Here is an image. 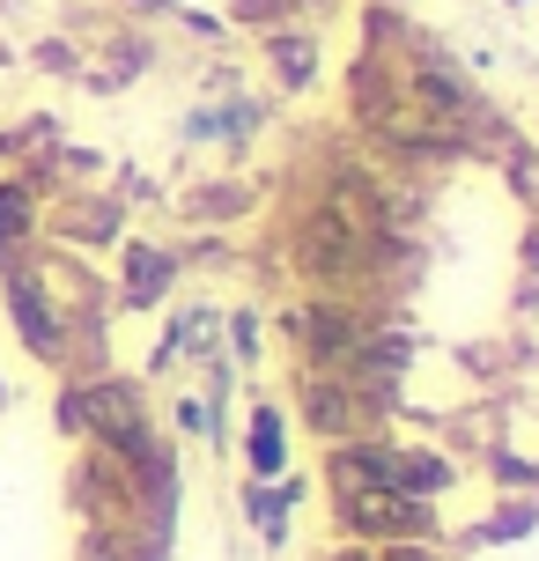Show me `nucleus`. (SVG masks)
Listing matches in <instances>:
<instances>
[{"label": "nucleus", "instance_id": "obj_1", "mask_svg": "<svg viewBox=\"0 0 539 561\" xmlns=\"http://www.w3.org/2000/svg\"><path fill=\"white\" fill-rule=\"evenodd\" d=\"M282 333L296 340L303 369H347L369 340V318L355 304H341V296H296L288 318H282Z\"/></svg>", "mask_w": 539, "mask_h": 561}, {"label": "nucleus", "instance_id": "obj_2", "mask_svg": "<svg viewBox=\"0 0 539 561\" xmlns=\"http://www.w3.org/2000/svg\"><path fill=\"white\" fill-rule=\"evenodd\" d=\"M8 280V325H15V340H23L37 363H67V347H74V318H67V304L53 296V280L37 274V259H23Z\"/></svg>", "mask_w": 539, "mask_h": 561}, {"label": "nucleus", "instance_id": "obj_3", "mask_svg": "<svg viewBox=\"0 0 539 561\" xmlns=\"http://www.w3.org/2000/svg\"><path fill=\"white\" fill-rule=\"evenodd\" d=\"M288 399H296V414L311 421V436H325V444H355V436H369V399L355 392L347 369H303L296 363Z\"/></svg>", "mask_w": 539, "mask_h": 561}, {"label": "nucleus", "instance_id": "obj_4", "mask_svg": "<svg viewBox=\"0 0 539 561\" xmlns=\"http://www.w3.org/2000/svg\"><path fill=\"white\" fill-rule=\"evenodd\" d=\"M341 525L355 539H428L436 533V503L399 495V488H355V495H341Z\"/></svg>", "mask_w": 539, "mask_h": 561}, {"label": "nucleus", "instance_id": "obj_5", "mask_svg": "<svg viewBox=\"0 0 539 561\" xmlns=\"http://www.w3.org/2000/svg\"><path fill=\"white\" fill-rule=\"evenodd\" d=\"M177 266H185V259H177L171 244H148V237H134V244L118 252V304H126V310H156V304H171Z\"/></svg>", "mask_w": 539, "mask_h": 561}, {"label": "nucleus", "instance_id": "obj_6", "mask_svg": "<svg viewBox=\"0 0 539 561\" xmlns=\"http://www.w3.org/2000/svg\"><path fill=\"white\" fill-rule=\"evenodd\" d=\"M37 193H45V178H37V170H23V178H0V274H15V266L30 259Z\"/></svg>", "mask_w": 539, "mask_h": 561}, {"label": "nucleus", "instance_id": "obj_7", "mask_svg": "<svg viewBox=\"0 0 539 561\" xmlns=\"http://www.w3.org/2000/svg\"><path fill=\"white\" fill-rule=\"evenodd\" d=\"M259 53H266V67H274V82L282 89H311L318 82V30L311 23H282L259 37Z\"/></svg>", "mask_w": 539, "mask_h": 561}, {"label": "nucleus", "instance_id": "obj_8", "mask_svg": "<svg viewBox=\"0 0 539 561\" xmlns=\"http://www.w3.org/2000/svg\"><path fill=\"white\" fill-rule=\"evenodd\" d=\"M244 473L252 480H282L288 473V414L274 399H259L244 421Z\"/></svg>", "mask_w": 539, "mask_h": 561}, {"label": "nucleus", "instance_id": "obj_9", "mask_svg": "<svg viewBox=\"0 0 539 561\" xmlns=\"http://www.w3.org/2000/svg\"><path fill=\"white\" fill-rule=\"evenodd\" d=\"M118 229H126V199H112V193H74L59 207V237L67 244H118Z\"/></svg>", "mask_w": 539, "mask_h": 561}, {"label": "nucleus", "instance_id": "obj_10", "mask_svg": "<svg viewBox=\"0 0 539 561\" xmlns=\"http://www.w3.org/2000/svg\"><path fill=\"white\" fill-rule=\"evenodd\" d=\"M296 503H303V480H296V473L244 480V517L266 533V547H282V539H288V510H296Z\"/></svg>", "mask_w": 539, "mask_h": 561}, {"label": "nucleus", "instance_id": "obj_11", "mask_svg": "<svg viewBox=\"0 0 539 561\" xmlns=\"http://www.w3.org/2000/svg\"><path fill=\"white\" fill-rule=\"evenodd\" d=\"M222 23H229V30H252V37H266V30H282V23H303V8H296V0H229Z\"/></svg>", "mask_w": 539, "mask_h": 561}, {"label": "nucleus", "instance_id": "obj_12", "mask_svg": "<svg viewBox=\"0 0 539 561\" xmlns=\"http://www.w3.org/2000/svg\"><path fill=\"white\" fill-rule=\"evenodd\" d=\"M252 207V185H193L185 193V215L193 222H229V215H244Z\"/></svg>", "mask_w": 539, "mask_h": 561}, {"label": "nucleus", "instance_id": "obj_13", "mask_svg": "<svg viewBox=\"0 0 539 561\" xmlns=\"http://www.w3.org/2000/svg\"><path fill=\"white\" fill-rule=\"evenodd\" d=\"M539 525V495H511V503H495L481 517V539H495V547H503V539H525Z\"/></svg>", "mask_w": 539, "mask_h": 561}, {"label": "nucleus", "instance_id": "obj_14", "mask_svg": "<svg viewBox=\"0 0 539 561\" xmlns=\"http://www.w3.org/2000/svg\"><path fill=\"white\" fill-rule=\"evenodd\" d=\"M177 436H193V444H222V414H215V399H207V392L177 399Z\"/></svg>", "mask_w": 539, "mask_h": 561}, {"label": "nucleus", "instance_id": "obj_15", "mask_svg": "<svg viewBox=\"0 0 539 561\" xmlns=\"http://www.w3.org/2000/svg\"><path fill=\"white\" fill-rule=\"evenodd\" d=\"M259 310L244 304V310H222V340H229V363H259Z\"/></svg>", "mask_w": 539, "mask_h": 561}, {"label": "nucleus", "instance_id": "obj_16", "mask_svg": "<svg viewBox=\"0 0 539 561\" xmlns=\"http://www.w3.org/2000/svg\"><path fill=\"white\" fill-rule=\"evenodd\" d=\"M171 15H177V30H185V37H199V45H222V37H229V23L215 15V8H193V0H177Z\"/></svg>", "mask_w": 539, "mask_h": 561}, {"label": "nucleus", "instance_id": "obj_17", "mask_svg": "<svg viewBox=\"0 0 539 561\" xmlns=\"http://www.w3.org/2000/svg\"><path fill=\"white\" fill-rule=\"evenodd\" d=\"M37 59H45L53 75H67V67H74V53H67V45H37Z\"/></svg>", "mask_w": 539, "mask_h": 561}, {"label": "nucleus", "instance_id": "obj_18", "mask_svg": "<svg viewBox=\"0 0 539 561\" xmlns=\"http://www.w3.org/2000/svg\"><path fill=\"white\" fill-rule=\"evenodd\" d=\"M333 561H369V547H341V554H333Z\"/></svg>", "mask_w": 539, "mask_h": 561}, {"label": "nucleus", "instance_id": "obj_19", "mask_svg": "<svg viewBox=\"0 0 539 561\" xmlns=\"http://www.w3.org/2000/svg\"><path fill=\"white\" fill-rule=\"evenodd\" d=\"M134 8H177V0H134Z\"/></svg>", "mask_w": 539, "mask_h": 561}, {"label": "nucleus", "instance_id": "obj_20", "mask_svg": "<svg viewBox=\"0 0 539 561\" xmlns=\"http://www.w3.org/2000/svg\"><path fill=\"white\" fill-rule=\"evenodd\" d=\"M296 8H303V15H311V8H325V0H296Z\"/></svg>", "mask_w": 539, "mask_h": 561}, {"label": "nucleus", "instance_id": "obj_21", "mask_svg": "<svg viewBox=\"0 0 539 561\" xmlns=\"http://www.w3.org/2000/svg\"><path fill=\"white\" fill-rule=\"evenodd\" d=\"M0 407H8V377H0Z\"/></svg>", "mask_w": 539, "mask_h": 561}, {"label": "nucleus", "instance_id": "obj_22", "mask_svg": "<svg viewBox=\"0 0 539 561\" xmlns=\"http://www.w3.org/2000/svg\"><path fill=\"white\" fill-rule=\"evenodd\" d=\"M511 8H539V0H511Z\"/></svg>", "mask_w": 539, "mask_h": 561}]
</instances>
